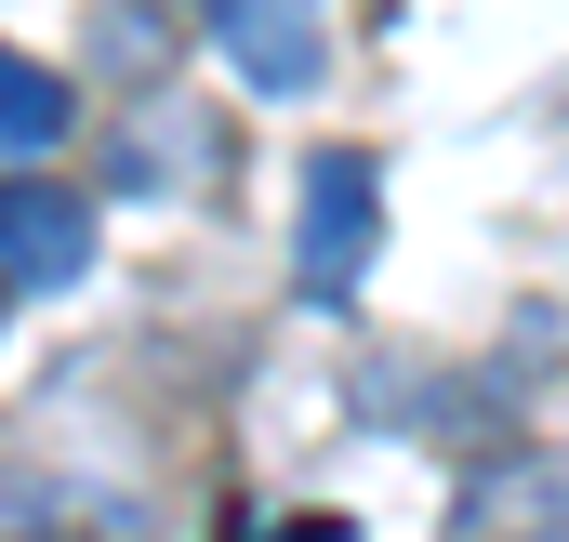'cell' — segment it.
Wrapping results in <instances>:
<instances>
[{
    "label": "cell",
    "instance_id": "5b68a950",
    "mask_svg": "<svg viewBox=\"0 0 569 542\" xmlns=\"http://www.w3.org/2000/svg\"><path fill=\"white\" fill-rule=\"evenodd\" d=\"M13 291H27V278H13V265H0V304H13Z\"/></svg>",
    "mask_w": 569,
    "mask_h": 542
},
{
    "label": "cell",
    "instance_id": "3957f363",
    "mask_svg": "<svg viewBox=\"0 0 569 542\" xmlns=\"http://www.w3.org/2000/svg\"><path fill=\"white\" fill-rule=\"evenodd\" d=\"M0 265L27 278V291H67V278L93 265V212H80L67 185L13 172V185H0Z\"/></svg>",
    "mask_w": 569,
    "mask_h": 542
},
{
    "label": "cell",
    "instance_id": "277c9868",
    "mask_svg": "<svg viewBox=\"0 0 569 542\" xmlns=\"http://www.w3.org/2000/svg\"><path fill=\"white\" fill-rule=\"evenodd\" d=\"M67 133H80L67 80H53L40 53H0V172H13V159H53Z\"/></svg>",
    "mask_w": 569,
    "mask_h": 542
},
{
    "label": "cell",
    "instance_id": "6da1fadb",
    "mask_svg": "<svg viewBox=\"0 0 569 542\" xmlns=\"http://www.w3.org/2000/svg\"><path fill=\"white\" fill-rule=\"evenodd\" d=\"M371 239H385V172H371L358 145H318V159H305V225H291L305 278L345 291V278L371 265Z\"/></svg>",
    "mask_w": 569,
    "mask_h": 542
},
{
    "label": "cell",
    "instance_id": "7a4b0ae2",
    "mask_svg": "<svg viewBox=\"0 0 569 542\" xmlns=\"http://www.w3.org/2000/svg\"><path fill=\"white\" fill-rule=\"evenodd\" d=\"M199 13H212L226 67H239L252 93H305V80H318V40H331V0H199Z\"/></svg>",
    "mask_w": 569,
    "mask_h": 542
}]
</instances>
